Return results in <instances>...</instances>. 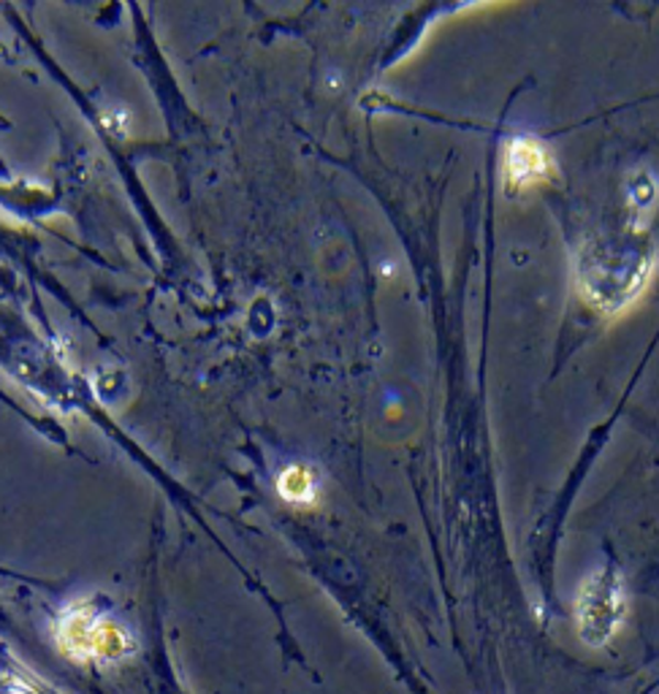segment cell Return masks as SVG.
Masks as SVG:
<instances>
[{"instance_id": "1", "label": "cell", "mask_w": 659, "mask_h": 694, "mask_svg": "<svg viewBox=\"0 0 659 694\" xmlns=\"http://www.w3.org/2000/svg\"><path fill=\"white\" fill-rule=\"evenodd\" d=\"M557 174V163L538 139H513L505 147L503 177L507 188L524 190L548 183Z\"/></svg>"}, {"instance_id": "2", "label": "cell", "mask_w": 659, "mask_h": 694, "mask_svg": "<svg viewBox=\"0 0 659 694\" xmlns=\"http://www.w3.org/2000/svg\"><path fill=\"white\" fill-rule=\"evenodd\" d=\"M622 616V583L614 573L592 575L581 592L583 632L594 627V638H605Z\"/></svg>"}, {"instance_id": "3", "label": "cell", "mask_w": 659, "mask_h": 694, "mask_svg": "<svg viewBox=\"0 0 659 694\" xmlns=\"http://www.w3.org/2000/svg\"><path fill=\"white\" fill-rule=\"evenodd\" d=\"M277 492L290 505H312L318 499V477L307 466L294 464L279 472Z\"/></svg>"}]
</instances>
